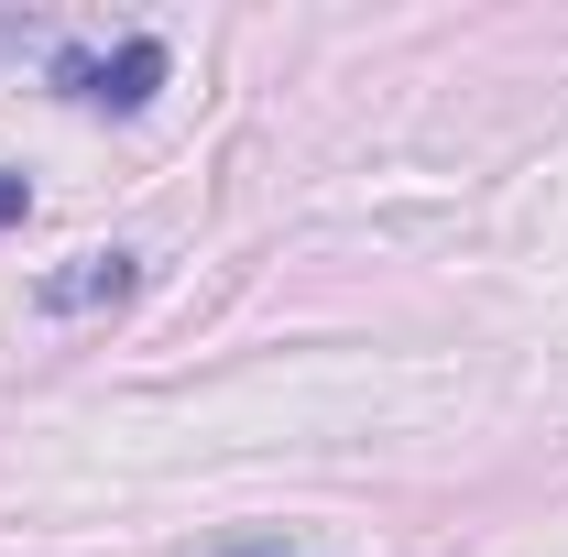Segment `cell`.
Returning <instances> with one entry per match:
<instances>
[{
    "label": "cell",
    "mask_w": 568,
    "mask_h": 557,
    "mask_svg": "<svg viewBox=\"0 0 568 557\" xmlns=\"http://www.w3.org/2000/svg\"><path fill=\"white\" fill-rule=\"evenodd\" d=\"M241 557H274V547H241Z\"/></svg>",
    "instance_id": "277c9868"
},
{
    "label": "cell",
    "mask_w": 568,
    "mask_h": 557,
    "mask_svg": "<svg viewBox=\"0 0 568 557\" xmlns=\"http://www.w3.org/2000/svg\"><path fill=\"white\" fill-rule=\"evenodd\" d=\"M22 209H33V186H22V175H0V230H11Z\"/></svg>",
    "instance_id": "3957f363"
},
{
    "label": "cell",
    "mask_w": 568,
    "mask_h": 557,
    "mask_svg": "<svg viewBox=\"0 0 568 557\" xmlns=\"http://www.w3.org/2000/svg\"><path fill=\"white\" fill-rule=\"evenodd\" d=\"M132 252H77L67 274H44L33 284V306H44V317H88V306H121V295H132Z\"/></svg>",
    "instance_id": "7a4b0ae2"
},
{
    "label": "cell",
    "mask_w": 568,
    "mask_h": 557,
    "mask_svg": "<svg viewBox=\"0 0 568 557\" xmlns=\"http://www.w3.org/2000/svg\"><path fill=\"white\" fill-rule=\"evenodd\" d=\"M55 88H67L77 110H142V99L164 88V44H153V33H132V44H110V55H88V44H67V55H55Z\"/></svg>",
    "instance_id": "6da1fadb"
}]
</instances>
